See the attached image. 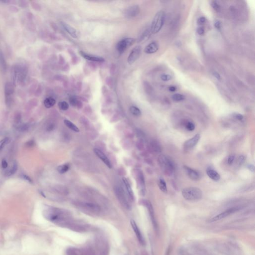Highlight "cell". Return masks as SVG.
I'll return each mask as SVG.
<instances>
[{
	"label": "cell",
	"instance_id": "1",
	"mask_svg": "<svg viewBox=\"0 0 255 255\" xmlns=\"http://www.w3.org/2000/svg\"><path fill=\"white\" fill-rule=\"evenodd\" d=\"M44 216L49 221L60 225L70 227L72 224L70 215L66 211L59 209H49L46 211Z\"/></svg>",
	"mask_w": 255,
	"mask_h": 255
},
{
	"label": "cell",
	"instance_id": "2",
	"mask_svg": "<svg viewBox=\"0 0 255 255\" xmlns=\"http://www.w3.org/2000/svg\"><path fill=\"white\" fill-rule=\"evenodd\" d=\"M28 75L26 67L22 64H16L11 69V76L14 84L22 83Z\"/></svg>",
	"mask_w": 255,
	"mask_h": 255
},
{
	"label": "cell",
	"instance_id": "3",
	"mask_svg": "<svg viewBox=\"0 0 255 255\" xmlns=\"http://www.w3.org/2000/svg\"><path fill=\"white\" fill-rule=\"evenodd\" d=\"M166 19V14L164 11H160L157 13L152 20L150 26V31L153 34L159 33L164 26Z\"/></svg>",
	"mask_w": 255,
	"mask_h": 255
},
{
	"label": "cell",
	"instance_id": "4",
	"mask_svg": "<svg viewBox=\"0 0 255 255\" xmlns=\"http://www.w3.org/2000/svg\"><path fill=\"white\" fill-rule=\"evenodd\" d=\"M182 195L185 199L188 201H196L202 197V191L197 187H189L184 188L182 191Z\"/></svg>",
	"mask_w": 255,
	"mask_h": 255
},
{
	"label": "cell",
	"instance_id": "5",
	"mask_svg": "<svg viewBox=\"0 0 255 255\" xmlns=\"http://www.w3.org/2000/svg\"><path fill=\"white\" fill-rule=\"evenodd\" d=\"M159 165L165 175L171 176L173 174L174 167L172 161L164 155H160L158 157Z\"/></svg>",
	"mask_w": 255,
	"mask_h": 255
},
{
	"label": "cell",
	"instance_id": "6",
	"mask_svg": "<svg viewBox=\"0 0 255 255\" xmlns=\"http://www.w3.org/2000/svg\"><path fill=\"white\" fill-rule=\"evenodd\" d=\"M136 41V39L133 38H126L119 41L116 45L117 51L120 53H124L127 48L132 46Z\"/></svg>",
	"mask_w": 255,
	"mask_h": 255
},
{
	"label": "cell",
	"instance_id": "7",
	"mask_svg": "<svg viewBox=\"0 0 255 255\" xmlns=\"http://www.w3.org/2000/svg\"><path fill=\"white\" fill-rule=\"evenodd\" d=\"M142 53V47L140 46H137L132 50L128 56L127 61L129 64H132L139 59Z\"/></svg>",
	"mask_w": 255,
	"mask_h": 255
},
{
	"label": "cell",
	"instance_id": "8",
	"mask_svg": "<svg viewBox=\"0 0 255 255\" xmlns=\"http://www.w3.org/2000/svg\"><path fill=\"white\" fill-rule=\"evenodd\" d=\"M14 91L15 89L13 83H11V82H7L5 85L4 92L6 101L8 105H9L11 102Z\"/></svg>",
	"mask_w": 255,
	"mask_h": 255
},
{
	"label": "cell",
	"instance_id": "9",
	"mask_svg": "<svg viewBox=\"0 0 255 255\" xmlns=\"http://www.w3.org/2000/svg\"><path fill=\"white\" fill-rule=\"evenodd\" d=\"M140 13V8L138 5L131 6L127 8L124 11L125 16L127 18L131 19L137 16Z\"/></svg>",
	"mask_w": 255,
	"mask_h": 255
},
{
	"label": "cell",
	"instance_id": "10",
	"mask_svg": "<svg viewBox=\"0 0 255 255\" xmlns=\"http://www.w3.org/2000/svg\"><path fill=\"white\" fill-rule=\"evenodd\" d=\"M239 210H240V208L238 207H233L232 208H230L229 209L221 213L220 214L217 215V216L212 218V219L210 220V222H213L218 221L219 220H221L223 218L226 217L227 216H229V215H230V214H233V213L237 212Z\"/></svg>",
	"mask_w": 255,
	"mask_h": 255
},
{
	"label": "cell",
	"instance_id": "11",
	"mask_svg": "<svg viewBox=\"0 0 255 255\" xmlns=\"http://www.w3.org/2000/svg\"><path fill=\"white\" fill-rule=\"evenodd\" d=\"M200 139V135L199 134L195 135L193 137L185 142L183 145L184 149L186 150H189L194 147L198 143Z\"/></svg>",
	"mask_w": 255,
	"mask_h": 255
},
{
	"label": "cell",
	"instance_id": "12",
	"mask_svg": "<svg viewBox=\"0 0 255 255\" xmlns=\"http://www.w3.org/2000/svg\"><path fill=\"white\" fill-rule=\"evenodd\" d=\"M116 193L118 199L119 200L120 202H121V204L123 205V206H124L126 208L130 209L131 206L129 201H127V199L126 198L124 192L122 191V190H121V188H118L117 189Z\"/></svg>",
	"mask_w": 255,
	"mask_h": 255
},
{
	"label": "cell",
	"instance_id": "13",
	"mask_svg": "<svg viewBox=\"0 0 255 255\" xmlns=\"http://www.w3.org/2000/svg\"><path fill=\"white\" fill-rule=\"evenodd\" d=\"M131 224L133 230L134 231L135 233L136 234L137 238L139 242L142 245H144L145 244V242L144 239V237L142 236V234L141 233V231L139 229V227L137 226L136 223L134 220H131Z\"/></svg>",
	"mask_w": 255,
	"mask_h": 255
},
{
	"label": "cell",
	"instance_id": "14",
	"mask_svg": "<svg viewBox=\"0 0 255 255\" xmlns=\"http://www.w3.org/2000/svg\"><path fill=\"white\" fill-rule=\"evenodd\" d=\"M183 169L185 172L187 173V175L189 177V178L194 181H197L200 178V175L198 172L196 170L191 169L189 167L185 165L183 167Z\"/></svg>",
	"mask_w": 255,
	"mask_h": 255
},
{
	"label": "cell",
	"instance_id": "15",
	"mask_svg": "<svg viewBox=\"0 0 255 255\" xmlns=\"http://www.w3.org/2000/svg\"><path fill=\"white\" fill-rule=\"evenodd\" d=\"M94 152H95V154L97 156L99 157V159H101L103 162L109 168L111 169L112 164L111 162L108 159V157H107L106 155H105V154H104V152H102L101 150H99L98 149H95L94 150Z\"/></svg>",
	"mask_w": 255,
	"mask_h": 255
},
{
	"label": "cell",
	"instance_id": "16",
	"mask_svg": "<svg viewBox=\"0 0 255 255\" xmlns=\"http://www.w3.org/2000/svg\"><path fill=\"white\" fill-rule=\"evenodd\" d=\"M80 55L83 57L84 58L88 61H96V62H103L105 61V59L103 57L98 56H93L92 54H88L84 53L83 51H79Z\"/></svg>",
	"mask_w": 255,
	"mask_h": 255
},
{
	"label": "cell",
	"instance_id": "17",
	"mask_svg": "<svg viewBox=\"0 0 255 255\" xmlns=\"http://www.w3.org/2000/svg\"><path fill=\"white\" fill-rule=\"evenodd\" d=\"M159 48V45L158 43L156 41H153L146 46L144 49V52L147 54H152L156 53Z\"/></svg>",
	"mask_w": 255,
	"mask_h": 255
},
{
	"label": "cell",
	"instance_id": "18",
	"mask_svg": "<svg viewBox=\"0 0 255 255\" xmlns=\"http://www.w3.org/2000/svg\"><path fill=\"white\" fill-rule=\"evenodd\" d=\"M61 25L63 28L64 29L66 30V31H67V33H68L69 34H70L72 38H77V31L74 28H73L72 26H71V25H68L67 23L63 22V21L61 22Z\"/></svg>",
	"mask_w": 255,
	"mask_h": 255
},
{
	"label": "cell",
	"instance_id": "19",
	"mask_svg": "<svg viewBox=\"0 0 255 255\" xmlns=\"http://www.w3.org/2000/svg\"><path fill=\"white\" fill-rule=\"evenodd\" d=\"M206 173L208 176L215 182H217L220 178V175H219V173L210 167L207 169Z\"/></svg>",
	"mask_w": 255,
	"mask_h": 255
},
{
	"label": "cell",
	"instance_id": "20",
	"mask_svg": "<svg viewBox=\"0 0 255 255\" xmlns=\"http://www.w3.org/2000/svg\"><path fill=\"white\" fill-rule=\"evenodd\" d=\"M147 209L149 210V213H150L151 220L152 221V224H153L154 227L156 229L157 228V223L156 222L155 218L154 209H153V208H152V205L151 204L150 202L147 201Z\"/></svg>",
	"mask_w": 255,
	"mask_h": 255
},
{
	"label": "cell",
	"instance_id": "21",
	"mask_svg": "<svg viewBox=\"0 0 255 255\" xmlns=\"http://www.w3.org/2000/svg\"><path fill=\"white\" fill-rule=\"evenodd\" d=\"M123 180L125 185V187H126V189H127V193H128V195H129V196L130 199L131 200H133L134 198V193H133V192H132V188H131V186H130L129 182H128V180H127V179L125 178V177H124L123 178Z\"/></svg>",
	"mask_w": 255,
	"mask_h": 255
},
{
	"label": "cell",
	"instance_id": "22",
	"mask_svg": "<svg viewBox=\"0 0 255 255\" xmlns=\"http://www.w3.org/2000/svg\"><path fill=\"white\" fill-rule=\"evenodd\" d=\"M150 29H147L145 31H143L141 35L139 36L137 38V41L138 43H141L143 41H145L147 39H148L150 36Z\"/></svg>",
	"mask_w": 255,
	"mask_h": 255
},
{
	"label": "cell",
	"instance_id": "23",
	"mask_svg": "<svg viewBox=\"0 0 255 255\" xmlns=\"http://www.w3.org/2000/svg\"><path fill=\"white\" fill-rule=\"evenodd\" d=\"M67 255H86L81 250L75 248H71L67 251Z\"/></svg>",
	"mask_w": 255,
	"mask_h": 255
},
{
	"label": "cell",
	"instance_id": "24",
	"mask_svg": "<svg viewBox=\"0 0 255 255\" xmlns=\"http://www.w3.org/2000/svg\"><path fill=\"white\" fill-rule=\"evenodd\" d=\"M0 66L4 72H6L7 71V64L5 56L2 51L0 50Z\"/></svg>",
	"mask_w": 255,
	"mask_h": 255
},
{
	"label": "cell",
	"instance_id": "25",
	"mask_svg": "<svg viewBox=\"0 0 255 255\" xmlns=\"http://www.w3.org/2000/svg\"><path fill=\"white\" fill-rule=\"evenodd\" d=\"M56 103V101L55 99L53 98V97H48L46 98V99L44 101V106L46 107V108H51Z\"/></svg>",
	"mask_w": 255,
	"mask_h": 255
},
{
	"label": "cell",
	"instance_id": "26",
	"mask_svg": "<svg viewBox=\"0 0 255 255\" xmlns=\"http://www.w3.org/2000/svg\"><path fill=\"white\" fill-rule=\"evenodd\" d=\"M158 185H159V188L162 192H163L164 193H167V184H166L165 180H164L162 177H160L159 179V182H158Z\"/></svg>",
	"mask_w": 255,
	"mask_h": 255
},
{
	"label": "cell",
	"instance_id": "27",
	"mask_svg": "<svg viewBox=\"0 0 255 255\" xmlns=\"http://www.w3.org/2000/svg\"><path fill=\"white\" fill-rule=\"evenodd\" d=\"M64 123L67 127H68L69 129H70L72 131H74L75 132H79L78 127H77L73 123H72L71 121H69L68 120H65L64 121Z\"/></svg>",
	"mask_w": 255,
	"mask_h": 255
},
{
	"label": "cell",
	"instance_id": "28",
	"mask_svg": "<svg viewBox=\"0 0 255 255\" xmlns=\"http://www.w3.org/2000/svg\"><path fill=\"white\" fill-rule=\"evenodd\" d=\"M172 99L173 101L177 102L182 101L185 99V96L184 95L182 94H173L172 96Z\"/></svg>",
	"mask_w": 255,
	"mask_h": 255
},
{
	"label": "cell",
	"instance_id": "29",
	"mask_svg": "<svg viewBox=\"0 0 255 255\" xmlns=\"http://www.w3.org/2000/svg\"><path fill=\"white\" fill-rule=\"evenodd\" d=\"M130 111L135 116H140L142 114L141 110L136 106H131L130 108Z\"/></svg>",
	"mask_w": 255,
	"mask_h": 255
},
{
	"label": "cell",
	"instance_id": "30",
	"mask_svg": "<svg viewBox=\"0 0 255 255\" xmlns=\"http://www.w3.org/2000/svg\"><path fill=\"white\" fill-rule=\"evenodd\" d=\"M69 167L68 165L64 164V165H60L58 167L57 170L59 173L63 174V173H66V172H67L69 170Z\"/></svg>",
	"mask_w": 255,
	"mask_h": 255
},
{
	"label": "cell",
	"instance_id": "31",
	"mask_svg": "<svg viewBox=\"0 0 255 255\" xmlns=\"http://www.w3.org/2000/svg\"><path fill=\"white\" fill-rule=\"evenodd\" d=\"M58 107L59 109L63 110L66 111L69 108L68 104L65 101L59 102L58 103Z\"/></svg>",
	"mask_w": 255,
	"mask_h": 255
},
{
	"label": "cell",
	"instance_id": "32",
	"mask_svg": "<svg viewBox=\"0 0 255 255\" xmlns=\"http://www.w3.org/2000/svg\"><path fill=\"white\" fill-rule=\"evenodd\" d=\"M18 169V165L16 163H15L13 165V167H11V169L10 170V171L8 173V175L10 176V175H13L16 172Z\"/></svg>",
	"mask_w": 255,
	"mask_h": 255
},
{
	"label": "cell",
	"instance_id": "33",
	"mask_svg": "<svg viewBox=\"0 0 255 255\" xmlns=\"http://www.w3.org/2000/svg\"><path fill=\"white\" fill-rule=\"evenodd\" d=\"M69 103L72 106L75 107L76 106L78 105V101L77 100V99L76 97L74 96H71L69 98Z\"/></svg>",
	"mask_w": 255,
	"mask_h": 255
},
{
	"label": "cell",
	"instance_id": "34",
	"mask_svg": "<svg viewBox=\"0 0 255 255\" xmlns=\"http://www.w3.org/2000/svg\"><path fill=\"white\" fill-rule=\"evenodd\" d=\"M186 129L189 131H193L195 129V125L191 122H188L185 126Z\"/></svg>",
	"mask_w": 255,
	"mask_h": 255
},
{
	"label": "cell",
	"instance_id": "35",
	"mask_svg": "<svg viewBox=\"0 0 255 255\" xmlns=\"http://www.w3.org/2000/svg\"><path fill=\"white\" fill-rule=\"evenodd\" d=\"M211 7L215 11H218L220 10V5L217 1H212L211 3Z\"/></svg>",
	"mask_w": 255,
	"mask_h": 255
},
{
	"label": "cell",
	"instance_id": "36",
	"mask_svg": "<svg viewBox=\"0 0 255 255\" xmlns=\"http://www.w3.org/2000/svg\"><path fill=\"white\" fill-rule=\"evenodd\" d=\"M160 79L164 81H168L172 79V76L170 74H163L160 76Z\"/></svg>",
	"mask_w": 255,
	"mask_h": 255
},
{
	"label": "cell",
	"instance_id": "37",
	"mask_svg": "<svg viewBox=\"0 0 255 255\" xmlns=\"http://www.w3.org/2000/svg\"><path fill=\"white\" fill-rule=\"evenodd\" d=\"M214 26L218 30H220L222 28V23L219 20H215L214 23Z\"/></svg>",
	"mask_w": 255,
	"mask_h": 255
},
{
	"label": "cell",
	"instance_id": "38",
	"mask_svg": "<svg viewBox=\"0 0 255 255\" xmlns=\"http://www.w3.org/2000/svg\"><path fill=\"white\" fill-rule=\"evenodd\" d=\"M206 19L204 16H201V17H200L198 19L197 23V24L198 25L202 26V25H204L205 23H206Z\"/></svg>",
	"mask_w": 255,
	"mask_h": 255
},
{
	"label": "cell",
	"instance_id": "39",
	"mask_svg": "<svg viewBox=\"0 0 255 255\" xmlns=\"http://www.w3.org/2000/svg\"><path fill=\"white\" fill-rule=\"evenodd\" d=\"M9 141V139L8 137H6L5 139H4L3 141L2 142V144H1V146H0V150H1L2 149H3L5 145L8 143Z\"/></svg>",
	"mask_w": 255,
	"mask_h": 255
},
{
	"label": "cell",
	"instance_id": "40",
	"mask_svg": "<svg viewBox=\"0 0 255 255\" xmlns=\"http://www.w3.org/2000/svg\"><path fill=\"white\" fill-rule=\"evenodd\" d=\"M197 33H198L199 35H200V36H202V35H203V34L204 33V28L203 27H202V26H199V27L197 29Z\"/></svg>",
	"mask_w": 255,
	"mask_h": 255
},
{
	"label": "cell",
	"instance_id": "41",
	"mask_svg": "<svg viewBox=\"0 0 255 255\" xmlns=\"http://www.w3.org/2000/svg\"><path fill=\"white\" fill-rule=\"evenodd\" d=\"M233 117L235 119H236L238 120H240V121L242 120L243 119V118H244V117H243V116L242 115L240 114H238V113L234 114H233Z\"/></svg>",
	"mask_w": 255,
	"mask_h": 255
},
{
	"label": "cell",
	"instance_id": "42",
	"mask_svg": "<svg viewBox=\"0 0 255 255\" xmlns=\"http://www.w3.org/2000/svg\"><path fill=\"white\" fill-rule=\"evenodd\" d=\"M234 159H235V155H230L229 157H228V164L230 165H232L233 162H234Z\"/></svg>",
	"mask_w": 255,
	"mask_h": 255
},
{
	"label": "cell",
	"instance_id": "43",
	"mask_svg": "<svg viewBox=\"0 0 255 255\" xmlns=\"http://www.w3.org/2000/svg\"><path fill=\"white\" fill-rule=\"evenodd\" d=\"M246 160V158L245 156L243 155H241L239 157V165H242L244 164L245 162V161Z\"/></svg>",
	"mask_w": 255,
	"mask_h": 255
},
{
	"label": "cell",
	"instance_id": "44",
	"mask_svg": "<svg viewBox=\"0 0 255 255\" xmlns=\"http://www.w3.org/2000/svg\"><path fill=\"white\" fill-rule=\"evenodd\" d=\"M34 145V142L33 140H31L29 141L28 142H26V146L28 147H33Z\"/></svg>",
	"mask_w": 255,
	"mask_h": 255
},
{
	"label": "cell",
	"instance_id": "45",
	"mask_svg": "<svg viewBox=\"0 0 255 255\" xmlns=\"http://www.w3.org/2000/svg\"><path fill=\"white\" fill-rule=\"evenodd\" d=\"M213 75L214 76V77H215V78H216L217 79H218V80H221V76H220V75L218 72H213Z\"/></svg>",
	"mask_w": 255,
	"mask_h": 255
},
{
	"label": "cell",
	"instance_id": "46",
	"mask_svg": "<svg viewBox=\"0 0 255 255\" xmlns=\"http://www.w3.org/2000/svg\"><path fill=\"white\" fill-rule=\"evenodd\" d=\"M28 127L27 125H23L20 126V127H19V129L20 130V131H24L28 129Z\"/></svg>",
	"mask_w": 255,
	"mask_h": 255
},
{
	"label": "cell",
	"instance_id": "47",
	"mask_svg": "<svg viewBox=\"0 0 255 255\" xmlns=\"http://www.w3.org/2000/svg\"><path fill=\"white\" fill-rule=\"evenodd\" d=\"M2 166L3 167V169H6L8 166V163H7V162L6 161V160H2Z\"/></svg>",
	"mask_w": 255,
	"mask_h": 255
},
{
	"label": "cell",
	"instance_id": "48",
	"mask_svg": "<svg viewBox=\"0 0 255 255\" xmlns=\"http://www.w3.org/2000/svg\"><path fill=\"white\" fill-rule=\"evenodd\" d=\"M177 89V87L175 86H170V87H169V90L170 92H173L176 91Z\"/></svg>",
	"mask_w": 255,
	"mask_h": 255
},
{
	"label": "cell",
	"instance_id": "49",
	"mask_svg": "<svg viewBox=\"0 0 255 255\" xmlns=\"http://www.w3.org/2000/svg\"><path fill=\"white\" fill-rule=\"evenodd\" d=\"M23 178L25 179L27 181H28V182H32V180H31V178H30V177H28V175H23Z\"/></svg>",
	"mask_w": 255,
	"mask_h": 255
},
{
	"label": "cell",
	"instance_id": "50",
	"mask_svg": "<svg viewBox=\"0 0 255 255\" xmlns=\"http://www.w3.org/2000/svg\"><path fill=\"white\" fill-rule=\"evenodd\" d=\"M248 168L249 170H251V172H254L255 171V167L253 165H248Z\"/></svg>",
	"mask_w": 255,
	"mask_h": 255
},
{
	"label": "cell",
	"instance_id": "51",
	"mask_svg": "<svg viewBox=\"0 0 255 255\" xmlns=\"http://www.w3.org/2000/svg\"><path fill=\"white\" fill-rule=\"evenodd\" d=\"M53 125H49L48 127L47 130L48 131H51V130H53Z\"/></svg>",
	"mask_w": 255,
	"mask_h": 255
}]
</instances>
